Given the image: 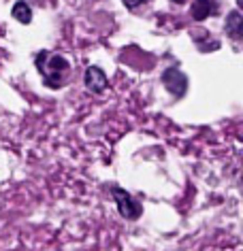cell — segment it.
<instances>
[{
  "mask_svg": "<svg viewBox=\"0 0 243 251\" xmlns=\"http://www.w3.org/2000/svg\"><path fill=\"white\" fill-rule=\"evenodd\" d=\"M45 58H47V51H41L36 55V68H39L43 79H45V85L54 87V90H60L64 85V77L71 71V64L62 55H52L47 62Z\"/></svg>",
  "mask_w": 243,
  "mask_h": 251,
  "instance_id": "obj_1",
  "label": "cell"
},
{
  "mask_svg": "<svg viewBox=\"0 0 243 251\" xmlns=\"http://www.w3.org/2000/svg\"><path fill=\"white\" fill-rule=\"evenodd\" d=\"M113 198H115V204H117V213L126 219H139L141 213H143V206L139 200L133 198V194H128L126 190L122 187H113Z\"/></svg>",
  "mask_w": 243,
  "mask_h": 251,
  "instance_id": "obj_2",
  "label": "cell"
},
{
  "mask_svg": "<svg viewBox=\"0 0 243 251\" xmlns=\"http://www.w3.org/2000/svg\"><path fill=\"white\" fill-rule=\"evenodd\" d=\"M162 83H164V87L169 90L175 98H182L186 90H188V77L179 71V68H166L164 73H162Z\"/></svg>",
  "mask_w": 243,
  "mask_h": 251,
  "instance_id": "obj_3",
  "label": "cell"
},
{
  "mask_svg": "<svg viewBox=\"0 0 243 251\" xmlns=\"http://www.w3.org/2000/svg\"><path fill=\"white\" fill-rule=\"evenodd\" d=\"M85 87L94 94H101L107 87V75H105L98 66H90L85 71Z\"/></svg>",
  "mask_w": 243,
  "mask_h": 251,
  "instance_id": "obj_4",
  "label": "cell"
},
{
  "mask_svg": "<svg viewBox=\"0 0 243 251\" xmlns=\"http://www.w3.org/2000/svg\"><path fill=\"white\" fill-rule=\"evenodd\" d=\"M190 13H192V20L205 22L209 15L216 13V2L214 0H194V2H192Z\"/></svg>",
  "mask_w": 243,
  "mask_h": 251,
  "instance_id": "obj_5",
  "label": "cell"
},
{
  "mask_svg": "<svg viewBox=\"0 0 243 251\" xmlns=\"http://www.w3.org/2000/svg\"><path fill=\"white\" fill-rule=\"evenodd\" d=\"M224 30H226V34L233 41H241L243 39V13H235V11L228 13Z\"/></svg>",
  "mask_w": 243,
  "mask_h": 251,
  "instance_id": "obj_6",
  "label": "cell"
},
{
  "mask_svg": "<svg viewBox=\"0 0 243 251\" xmlns=\"http://www.w3.org/2000/svg\"><path fill=\"white\" fill-rule=\"evenodd\" d=\"M13 17L20 24H30L32 22V9H30L24 0H20V2L13 4Z\"/></svg>",
  "mask_w": 243,
  "mask_h": 251,
  "instance_id": "obj_7",
  "label": "cell"
},
{
  "mask_svg": "<svg viewBox=\"0 0 243 251\" xmlns=\"http://www.w3.org/2000/svg\"><path fill=\"white\" fill-rule=\"evenodd\" d=\"M124 4H126L128 9H136V7H141L143 2H145V0H122Z\"/></svg>",
  "mask_w": 243,
  "mask_h": 251,
  "instance_id": "obj_8",
  "label": "cell"
},
{
  "mask_svg": "<svg viewBox=\"0 0 243 251\" xmlns=\"http://www.w3.org/2000/svg\"><path fill=\"white\" fill-rule=\"evenodd\" d=\"M237 7H239V11L243 13V0H237Z\"/></svg>",
  "mask_w": 243,
  "mask_h": 251,
  "instance_id": "obj_9",
  "label": "cell"
},
{
  "mask_svg": "<svg viewBox=\"0 0 243 251\" xmlns=\"http://www.w3.org/2000/svg\"><path fill=\"white\" fill-rule=\"evenodd\" d=\"M171 2H175V4H184L186 0H171Z\"/></svg>",
  "mask_w": 243,
  "mask_h": 251,
  "instance_id": "obj_10",
  "label": "cell"
},
{
  "mask_svg": "<svg viewBox=\"0 0 243 251\" xmlns=\"http://www.w3.org/2000/svg\"><path fill=\"white\" fill-rule=\"evenodd\" d=\"M241 183H243V177H241Z\"/></svg>",
  "mask_w": 243,
  "mask_h": 251,
  "instance_id": "obj_11",
  "label": "cell"
}]
</instances>
